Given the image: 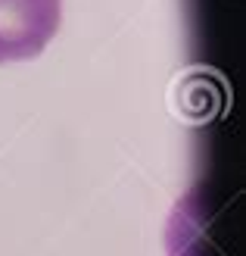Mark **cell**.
<instances>
[{
    "instance_id": "1",
    "label": "cell",
    "mask_w": 246,
    "mask_h": 256,
    "mask_svg": "<svg viewBox=\"0 0 246 256\" xmlns=\"http://www.w3.org/2000/svg\"><path fill=\"white\" fill-rule=\"evenodd\" d=\"M62 25V0H0V66L41 56Z\"/></svg>"
}]
</instances>
